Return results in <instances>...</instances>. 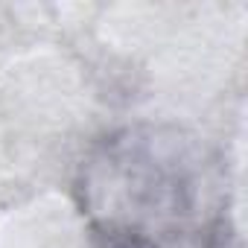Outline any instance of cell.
Instances as JSON below:
<instances>
[{
	"mask_svg": "<svg viewBox=\"0 0 248 248\" xmlns=\"http://www.w3.org/2000/svg\"><path fill=\"white\" fill-rule=\"evenodd\" d=\"M79 207L102 248H225L219 161L199 138L164 126L108 135L82 164Z\"/></svg>",
	"mask_w": 248,
	"mask_h": 248,
	"instance_id": "obj_1",
	"label": "cell"
}]
</instances>
